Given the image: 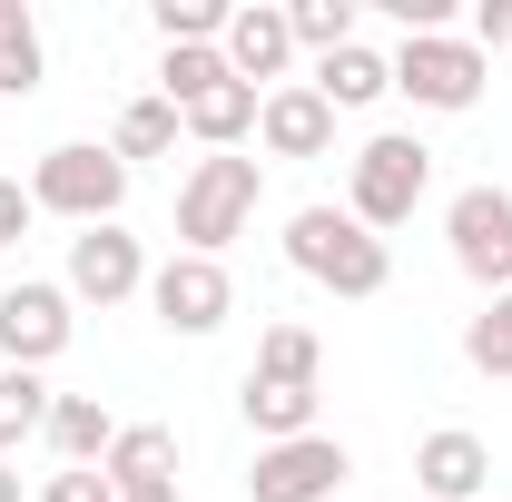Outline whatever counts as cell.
Returning <instances> with one entry per match:
<instances>
[{
    "mask_svg": "<svg viewBox=\"0 0 512 502\" xmlns=\"http://www.w3.org/2000/svg\"><path fill=\"white\" fill-rule=\"evenodd\" d=\"M30 207H40V217H69V227H119V207H128V158H119V148L69 138V148H50V158L30 168Z\"/></svg>",
    "mask_w": 512,
    "mask_h": 502,
    "instance_id": "277c9868",
    "label": "cell"
},
{
    "mask_svg": "<svg viewBox=\"0 0 512 502\" xmlns=\"http://www.w3.org/2000/svg\"><path fill=\"white\" fill-rule=\"evenodd\" d=\"M119 502H188L178 483H138V493H119Z\"/></svg>",
    "mask_w": 512,
    "mask_h": 502,
    "instance_id": "f546056e",
    "label": "cell"
},
{
    "mask_svg": "<svg viewBox=\"0 0 512 502\" xmlns=\"http://www.w3.org/2000/svg\"><path fill=\"white\" fill-rule=\"evenodd\" d=\"M355 20H365V10H355V0H296V10H286V30H296V50H345V40H355Z\"/></svg>",
    "mask_w": 512,
    "mask_h": 502,
    "instance_id": "d4e9b609",
    "label": "cell"
},
{
    "mask_svg": "<svg viewBox=\"0 0 512 502\" xmlns=\"http://www.w3.org/2000/svg\"><path fill=\"white\" fill-rule=\"evenodd\" d=\"M0 502H20V473H10V463H0Z\"/></svg>",
    "mask_w": 512,
    "mask_h": 502,
    "instance_id": "4dcf8cb0",
    "label": "cell"
},
{
    "mask_svg": "<svg viewBox=\"0 0 512 502\" xmlns=\"http://www.w3.org/2000/svg\"><path fill=\"white\" fill-rule=\"evenodd\" d=\"M30 217H40V207H30V188H20V178H0V256L30 237Z\"/></svg>",
    "mask_w": 512,
    "mask_h": 502,
    "instance_id": "83f0119b",
    "label": "cell"
},
{
    "mask_svg": "<svg viewBox=\"0 0 512 502\" xmlns=\"http://www.w3.org/2000/svg\"><path fill=\"white\" fill-rule=\"evenodd\" d=\"M69 335H79L69 286H50V276H20V286H0V365L40 375V365H60V355H69Z\"/></svg>",
    "mask_w": 512,
    "mask_h": 502,
    "instance_id": "52a82bcc",
    "label": "cell"
},
{
    "mask_svg": "<svg viewBox=\"0 0 512 502\" xmlns=\"http://www.w3.org/2000/svg\"><path fill=\"white\" fill-rule=\"evenodd\" d=\"M109 148H119V158H168V148H178V109H168L158 89H148V99H128L119 128H109Z\"/></svg>",
    "mask_w": 512,
    "mask_h": 502,
    "instance_id": "7402d4cb",
    "label": "cell"
},
{
    "mask_svg": "<svg viewBox=\"0 0 512 502\" xmlns=\"http://www.w3.org/2000/svg\"><path fill=\"white\" fill-rule=\"evenodd\" d=\"M69 306H128V296H148V256L128 227H79L69 237Z\"/></svg>",
    "mask_w": 512,
    "mask_h": 502,
    "instance_id": "30bf717a",
    "label": "cell"
},
{
    "mask_svg": "<svg viewBox=\"0 0 512 502\" xmlns=\"http://www.w3.org/2000/svg\"><path fill=\"white\" fill-rule=\"evenodd\" d=\"M217 50H227V69L266 99V89H286V69H296V30H286L276 0H247V10H227V40H217Z\"/></svg>",
    "mask_w": 512,
    "mask_h": 502,
    "instance_id": "8fae6325",
    "label": "cell"
},
{
    "mask_svg": "<svg viewBox=\"0 0 512 502\" xmlns=\"http://www.w3.org/2000/svg\"><path fill=\"white\" fill-rule=\"evenodd\" d=\"M148 20H158L168 50H217V40H227V0H158Z\"/></svg>",
    "mask_w": 512,
    "mask_h": 502,
    "instance_id": "cb8c5ba5",
    "label": "cell"
},
{
    "mask_svg": "<svg viewBox=\"0 0 512 502\" xmlns=\"http://www.w3.org/2000/svg\"><path fill=\"white\" fill-rule=\"evenodd\" d=\"M237 404H247V424L256 443H296V434H316V384H237Z\"/></svg>",
    "mask_w": 512,
    "mask_h": 502,
    "instance_id": "ac0fdd59",
    "label": "cell"
},
{
    "mask_svg": "<svg viewBox=\"0 0 512 502\" xmlns=\"http://www.w3.org/2000/svg\"><path fill=\"white\" fill-rule=\"evenodd\" d=\"M355 473V453L335 434H296V443H256L247 463V502H335Z\"/></svg>",
    "mask_w": 512,
    "mask_h": 502,
    "instance_id": "8992f818",
    "label": "cell"
},
{
    "mask_svg": "<svg viewBox=\"0 0 512 502\" xmlns=\"http://www.w3.org/2000/svg\"><path fill=\"white\" fill-rule=\"evenodd\" d=\"M256 138H266L276 158H325V148H335V109L316 99V79H286V89L256 99Z\"/></svg>",
    "mask_w": 512,
    "mask_h": 502,
    "instance_id": "4fadbf2b",
    "label": "cell"
},
{
    "mask_svg": "<svg viewBox=\"0 0 512 502\" xmlns=\"http://www.w3.org/2000/svg\"><path fill=\"white\" fill-rule=\"evenodd\" d=\"M50 453H60V473H89V463H109V443H119V424H109V404L99 394H60L50 404Z\"/></svg>",
    "mask_w": 512,
    "mask_h": 502,
    "instance_id": "9a60e30c",
    "label": "cell"
},
{
    "mask_svg": "<svg viewBox=\"0 0 512 502\" xmlns=\"http://www.w3.org/2000/svg\"><path fill=\"white\" fill-rule=\"evenodd\" d=\"M286 266L316 276L325 296H345V306L384 296V276H394L384 237H375V227H355L345 207H296V217H286Z\"/></svg>",
    "mask_w": 512,
    "mask_h": 502,
    "instance_id": "6da1fadb",
    "label": "cell"
},
{
    "mask_svg": "<svg viewBox=\"0 0 512 502\" xmlns=\"http://www.w3.org/2000/svg\"><path fill=\"white\" fill-rule=\"evenodd\" d=\"M178 128H188V138H197V148H207V158H227L237 138H256V89H247V79H237V69H227L217 89H197L188 109H178Z\"/></svg>",
    "mask_w": 512,
    "mask_h": 502,
    "instance_id": "5bb4252c",
    "label": "cell"
},
{
    "mask_svg": "<svg viewBox=\"0 0 512 502\" xmlns=\"http://www.w3.org/2000/svg\"><path fill=\"white\" fill-rule=\"evenodd\" d=\"M453 266L483 286V296H512V188H463L444 207Z\"/></svg>",
    "mask_w": 512,
    "mask_h": 502,
    "instance_id": "9c48e42d",
    "label": "cell"
},
{
    "mask_svg": "<svg viewBox=\"0 0 512 502\" xmlns=\"http://www.w3.org/2000/svg\"><path fill=\"white\" fill-rule=\"evenodd\" d=\"M148 306L168 335H217L227 315H237V276H227V256H168V266H148Z\"/></svg>",
    "mask_w": 512,
    "mask_h": 502,
    "instance_id": "ba28073f",
    "label": "cell"
},
{
    "mask_svg": "<svg viewBox=\"0 0 512 502\" xmlns=\"http://www.w3.org/2000/svg\"><path fill=\"white\" fill-rule=\"evenodd\" d=\"M384 89H394V60L384 50H365V40H345V50H325L316 60V99L345 119V109H375Z\"/></svg>",
    "mask_w": 512,
    "mask_h": 502,
    "instance_id": "2e32d148",
    "label": "cell"
},
{
    "mask_svg": "<svg viewBox=\"0 0 512 502\" xmlns=\"http://www.w3.org/2000/svg\"><path fill=\"white\" fill-rule=\"evenodd\" d=\"M414 483H424V502H473L493 483V443L463 434V424H434V434L414 443Z\"/></svg>",
    "mask_w": 512,
    "mask_h": 502,
    "instance_id": "7c38bea8",
    "label": "cell"
},
{
    "mask_svg": "<svg viewBox=\"0 0 512 502\" xmlns=\"http://www.w3.org/2000/svg\"><path fill=\"white\" fill-rule=\"evenodd\" d=\"M463 365L493 375V384H512V296H483V315L463 325Z\"/></svg>",
    "mask_w": 512,
    "mask_h": 502,
    "instance_id": "603a6c76",
    "label": "cell"
},
{
    "mask_svg": "<svg viewBox=\"0 0 512 502\" xmlns=\"http://www.w3.org/2000/svg\"><path fill=\"white\" fill-rule=\"evenodd\" d=\"M247 375H256V384H316V375H325V345L306 335V325H266Z\"/></svg>",
    "mask_w": 512,
    "mask_h": 502,
    "instance_id": "44dd1931",
    "label": "cell"
},
{
    "mask_svg": "<svg viewBox=\"0 0 512 502\" xmlns=\"http://www.w3.org/2000/svg\"><path fill=\"white\" fill-rule=\"evenodd\" d=\"M414 502H424V493H414Z\"/></svg>",
    "mask_w": 512,
    "mask_h": 502,
    "instance_id": "1f68e13d",
    "label": "cell"
},
{
    "mask_svg": "<svg viewBox=\"0 0 512 502\" xmlns=\"http://www.w3.org/2000/svg\"><path fill=\"white\" fill-rule=\"evenodd\" d=\"M109 493H138V483H178V434L168 424H119V443H109Z\"/></svg>",
    "mask_w": 512,
    "mask_h": 502,
    "instance_id": "e0dca14e",
    "label": "cell"
},
{
    "mask_svg": "<svg viewBox=\"0 0 512 502\" xmlns=\"http://www.w3.org/2000/svg\"><path fill=\"white\" fill-rule=\"evenodd\" d=\"M256 197H266V168L256 158H197L188 178H178V247L188 256H227L237 237H247V217H256Z\"/></svg>",
    "mask_w": 512,
    "mask_h": 502,
    "instance_id": "7a4b0ae2",
    "label": "cell"
},
{
    "mask_svg": "<svg viewBox=\"0 0 512 502\" xmlns=\"http://www.w3.org/2000/svg\"><path fill=\"white\" fill-rule=\"evenodd\" d=\"M483 50L473 40H453V30H424V40H404L394 50V89L414 99V109H434V119H463L473 99H483Z\"/></svg>",
    "mask_w": 512,
    "mask_h": 502,
    "instance_id": "5b68a950",
    "label": "cell"
},
{
    "mask_svg": "<svg viewBox=\"0 0 512 502\" xmlns=\"http://www.w3.org/2000/svg\"><path fill=\"white\" fill-rule=\"evenodd\" d=\"M40 502H119V493H109V473L89 463V473H50V483H40Z\"/></svg>",
    "mask_w": 512,
    "mask_h": 502,
    "instance_id": "4316f807",
    "label": "cell"
},
{
    "mask_svg": "<svg viewBox=\"0 0 512 502\" xmlns=\"http://www.w3.org/2000/svg\"><path fill=\"white\" fill-rule=\"evenodd\" d=\"M40 69H50V50H40L30 0H0V99H30V89H40Z\"/></svg>",
    "mask_w": 512,
    "mask_h": 502,
    "instance_id": "d6986e66",
    "label": "cell"
},
{
    "mask_svg": "<svg viewBox=\"0 0 512 502\" xmlns=\"http://www.w3.org/2000/svg\"><path fill=\"white\" fill-rule=\"evenodd\" d=\"M424 188H434V148L404 138V128H384V138L355 148V168H345V217L384 237V227H404V217L424 207Z\"/></svg>",
    "mask_w": 512,
    "mask_h": 502,
    "instance_id": "3957f363",
    "label": "cell"
},
{
    "mask_svg": "<svg viewBox=\"0 0 512 502\" xmlns=\"http://www.w3.org/2000/svg\"><path fill=\"white\" fill-rule=\"evenodd\" d=\"M50 404H60V394H50L40 375L0 365V463H10V453H20L30 434H50Z\"/></svg>",
    "mask_w": 512,
    "mask_h": 502,
    "instance_id": "ffe728a7",
    "label": "cell"
},
{
    "mask_svg": "<svg viewBox=\"0 0 512 502\" xmlns=\"http://www.w3.org/2000/svg\"><path fill=\"white\" fill-rule=\"evenodd\" d=\"M217 79H227V50H168V60H158V99L188 109L197 89H217Z\"/></svg>",
    "mask_w": 512,
    "mask_h": 502,
    "instance_id": "484cf974",
    "label": "cell"
},
{
    "mask_svg": "<svg viewBox=\"0 0 512 502\" xmlns=\"http://www.w3.org/2000/svg\"><path fill=\"white\" fill-rule=\"evenodd\" d=\"M512 40V0H483V10H473V50H503Z\"/></svg>",
    "mask_w": 512,
    "mask_h": 502,
    "instance_id": "f1b7e54d",
    "label": "cell"
}]
</instances>
